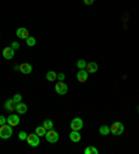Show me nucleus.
Wrapping results in <instances>:
<instances>
[{
  "mask_svg": "<svg viewBox=\"0 0 139 154\" xmlns=\"http://www.w3.org/2000/svg\"><path fill=\"white\" fill-rule=\"evenodd\" d=\"M3 124H7V118L3 117V115H0V125H3Z\"/></svg>",
  "mask_w": 139,
  "mask_h": 154,
  "instance_id": "obj_25",
  "label": "nucleus"
},
{
  "mask_svg": "<svg viewBox=\"0 0 139 154\" xmlns=\"http://www.w3.org/2000/svg\"><path fill=\"white\" fill-rule=\"evenodd\" d=\"M35 133L38 135V136H45L46 135V129L43 128V125H40V126H36V129H35Z\"/></svg>",
  "mask_w": 139,
  "mask_h": 154,
  "instance_id": "obj_19",
  "label": "nucleus"
},
{
  "mask_svg": "<svg viewBox=\"0 0 139 154\" xmlns=\"http://www.w3.org/2000/svg\"><path fill=\"white\" fill-rule=\"evenodd\" d=\"M64 78H65V75L63 74V72H60V74L57 75V79H58V81H64Z\"/></svg>",
  "mask_w": 139,
  "mask_h": 154,
  "instance_id": "obj_27",
  "label": "nucleus"
},
{
  "mask_svg": "<svg viewBox=\"0 0 139 154\" xmlns=\"http://www.w3.org/2000/svg\"><path fill=\"white\" fill-rule=\"evenodd\" d=\"M15 35H17L18 39H27L29 36V32H28V29L27 28H18L17 29V32H15Z\"/></svg>",
  "mask_w": 139,
  "mask_h": 154,
  "instance_id": "obj_11",
  "label": "nucleus"
},
{
  "mask_svg": "<svg viewBox=\"0 0 139 154\" xmlns=\"http://www.w3.org/2000/svg\"><path fill=\"white\" fill-rule=\"evenodd\" d=\"M70 128H71V131H81L84 128V121L79 117H77V118H74L70 122Z\"/></svg>",
  "mask_w": 139,
  "mask_h": 154,
  "instance_id": "obj_6",
  "label": "nucleus"
},
{
  "mask_svg": "<svg viewBox=\"0 0 139 154\" xmlns=\"http://www.w3.org/2000/svg\"><path fill=\"white\" fill-rule=\"evenodd\" d=\"M45 137H46V140L49 143H57L58 142V132L54 131V129H49V131H46Z\"/></svg>",
  "mask_w": 139,
  "mask_h": 154,
  "instance_id": "obj_3",
  "label": "nucleus"
},
{
  "mask_svg": "<svg viewBox=\"0 0 139 154\" xmlns=\"http://www.w3.org/2000/svg\"><path fill=\"white\" fill-rule=\"evenodd\" d=\"M20 71H21L22 74H25V75H28V74L32 72V65L29 64V63H24V64L20 65Z\"/></svg>",
  "mask_w": 139,
  "mask_h": 154,
  "instance_id": "obj_13",
  "label": "nucleus"
},
{
  "mask_svg": "<svg viewBox=\"0 0 139 154\" xmlns=\"http://www.w3.org/2000/svg\"><path fill=\"white\" fill-rule=\"evenodd\" d=\"M15 106H17V103L14 101V99H8V100L4 101V110L6 111H15Z\"/></svg>",
  "mask_w": 139,
  "mask_h": 154,
  "instance_id": "obj_8",
  "label": "nucleus"
},
{
  "mask_svg": "<svg viewBox=\"0 0 139 154\" xmlns=\"http://www.w3.org/2000/svg\"><path fill=\"white\" fill-rule=\"evenodd\" d=\"M46 79L49 81V82H54V81L57 79V74H56L54 71H49L46 74Z\"/></svg>",
  "mask_w": 139,
  "mask_h": 154,
  "instance_id": "obj_16",
  "label": "nucleus"
},
{
  "mask_svg": "<svg viewBox=\"0 0 139 154\" xmlns=\"http://www.w3.org/2000/svg\"><path fill=\"white\" fill-rule=\"evenodd\" d=\"M14 49L11 46H8V47H4L3 49V57L6 58V60H11V58L14 57Z\"/></svg>",
  "mask_w": 139,
  "mask_h": 154,
  "instance_id": "obj_9",
  "label": "nucleus"
},
{
  "mask_svg": "<svg viewBox=\"0 0 139 154\" xmlns=\"http://www.w3.org/2000/svg\"><path fill=\"white\" fill-rule=\"evenodd\" d=\"M27 143L31 147H38L40 144V136H38L36 133H31L27 136Z\"/></svg>",
  "mask_w": 139,
  "mask_h": 154,
  "instance_id": "obj_5",
  "label": "nucleus"
},
{
  "mask_svg": "<svg viewBox=\"0 0 139 154\" xmlns=\"http://www.w3.org/2000/svg\"><path fill=\"white\" fill-rule=\"evenodd\" d=\"M84 153L85 154H99V150H97L96 147L89 146V147H86L85 150H84Z\"/></svg>",
  "mask_w": 139,
  "mask_h": 154,
  "instance_id": "obj_18",
  "label": "nucleus"
},
{
  "mask_svg": "<svg viewBox=\"0 0 139 154\" xmlns=\"http://www.w3.org/2000/svg\"><path fill=\"white\" fill-rule=\"evenodd\" d=\"M97 63H95V61H92V63H86V67L85 69L88 71V74H95V72L97 71Z\"/></svg>",
  "mask_w": 139,
  "mask_h": 154,
  "instance_id": "obj_12",
  "label": "nucleus"
},
{
  "mask_svg": "<svg viewBox=\"0 0 139 154\" xmlns=\"http://www.w3.org/2000/svg\"><path fill=\"white\" fill-rule=\"evenodd\" d=\"M125 131V126L122 122H114L113 125L110 126V133H113L114 136H120V135H122Z\"/></svg>",
  "mask_w": 139,
  "mask_h": 154,
  "instance_id": "obj_2",
  "label": "nucleus"
},
{
  "mask_svg": "<svg viewBox=\"0 0 139 154\" xmlns=\"http://www.w3.org/2000/svg\"><path fill=\"white\" fill-rule=\"evenodd\" d=\"M13 99H14L15 103H20V101L22 100V96H21L20 93H17V94H14V97H13Z\"/></svg>",
  "mask_w": 139,
  "mask_h": 154,
  "instance_id": "obj_24",
  "label": "nucleus"
},
{
  "mask_svg": "<svg viewBox=\"0 0 139 154\" xmlns=\"http://www.w3.org/2000/svg\"><path fill=\"white\" fill-rule=\"evenodd\" d=\"M93 2H95V0H84V3H85L86 6H90V4H93Z\"/></svg>",
  "mask_w": 139,
  "mask_h": 154,
  "instance_id": "obj_28",
  "label": "nucleus"
},
{
  "mask_svg": "<svg viewBox=\"0 0 139 154\" xmlns=\"http://www.w3.org/2000/svg\"><path fill=\"white\" fill-rule=\"evenodd\" d=\"M7 124H8V125H11L13 128H14V126H17L18 124H20V117H18L17 114H10L7 117Z\"/></svg>",
  "mask_w": 139,
  "mask_h": 154,
  "instance_id": "obj_7",
  "label": "nucleus"
},
{
  "mask_svg": "<svg viewBox=\"0 0 139 154\" xmlns=\"http://www.w3.org/2000/svg\"><path fill=\"white\" fill-rule=\"evenodd\" d=\"M15 111H17L18 114H25V112L28 111V107H27V104L20 101V103H17V106H15Z\"/></svg>",
  "mask_w": 139,
  "mask_h": 154,
  "instance_id": "obj_15",
  "label": "nucleus"
},
{
  "mask_svg": "<svg viewBox=\"0 0 139 154\" xmlns=\"http://www.w3.org/2000/svg\"><path fill=\"white\" fill-rule=\"evenodd\" d=\"M25 42H27V45H28L29 47H32V46H35L36 45V39L33 38V36H28V38L25 39Z\"/></svg>",
  "mask_w": 139,
  "mask_h": 154,
  "instance_id": "obj_21",
  "label": "nucleus"
},
{
  "mask_svg": "<svg viewBox=\"0 0 139 154\" xmlns=\"http://www.w3.org/2000/svg\"><path fill=\"white\" fill-rule=\"evenodd\" d=\"M138 114H139V108H138Z\"/></svg>",
  "mask_w": 139,
  "mask_h": 154,
  "instance_id": "obj_30",
  "label": "nucleus"
},
{
  "mask_svg": "<svg viewBox=\"0 0 139 154\" xmlns=\"http://www.w3.org/2000/svg\"><path fill=\"white\" fill-rule=\"evenodd\" d=\"M88 76H89V74H88L86 69H79L78 74H77V79H78L79 82H82V83L88 81Z\"/></svg>",
  "mask_w": 139,
  "mask_h": 154,
  "instance_id": "obj_10",
  "label": "nucleus"
},
{
  "mask_svg": "<svg viewBox=\"0 0 139 154\" xmlns=\"http://www.w3.org/2000/svg\"><path fill=\"white\" fill-rule=\"evenodd\" d=\"M77 67H78V69H85V67H86V61L85 60H78L77 61Z\"/></svg>",
  "mask_w": 139,
  "mask_h": 154,
  "instance_id": "obj_22",
  "label": "nucleus"
},
{
  "mask_svg": "<svg viewBox=\"0 0 139 154\" xmlns=\"http://www.w3.org/2000/svg\"><path fill=\"white\" fill-rule=\"evenodd\" d=\"M70 140L74 142V143H79V142H81V133H79V131H71V133H70Z\"/></svg>",
  "mask_w": 139,
  "mask_h": 154,
  "instance_id": "obj_14",
  "label": "nucleus"
},
{
  "mask_svg": "<svg viewBox=\"0 0 139 154\" xmlns=\"http://www.w3.org/2000/svg\"><path fill=\"white\" fill-rule=\"evenodd\" d=\"M54 89H56V93L57 94L64 96V94H67V92H68V85L64 82V81H58V82L56 83V86H54Z\"/></svg>",
  "mask_w": 139,
  "mask_h": 154,
  "instance_id": "obj_4",
  "label": "nucleus"
},
{
  "mask_svg": "<svg viewBox=\"0 0 139 154\" xmlns=\"http://www.w3.org/2000/svg\"><path fill=\"white\" fill-rule=\"evenodd\" d=\"M13 69H15V71H20V65H14V67H13Z\"/></svg>",
  "mask_w": 139,
  "mask_h": 154,
  "instance_id": "obj_29",
  "label": "nucleus"
},
{
  "mask_svg": "<svg viewBox=\"0 0 139 154\" xmlns=\"http://www.w3.org/2000/svg\"><path fill=\"white\" fill-rule=\"evenodd\" d=\"M13 136V126L8 124H3L0 125V137L3 140H7Z\"/></svg>",
  "mask_w": 139,
  "mask_h": 154,
  "instance_id": "obj_1",
  "label": "nucleus"
},
{
  "mask_svg": "<svg viewBox=\"0 0 139 154\" xmlns=\"http://www.w3.org/2000/svg\"><path fill=\"white\" fill-rule=\"evenodd\" d=\"M11 47H13L14 50H17L18 47H20V43H18V42H13V43H11Z\"/></svg>",
  "mask_w": 139,
  "mask_h": 154,
  "instance_id": "obj_26",
  "label": "nucleus"
},
{
  "mask_svg": "<svg viewBox=\"0 0 139 154\" xmlns=\"http://www.w3.org/2000/svg\"><path fill=\"white\" fill-rule=\"evenodd\" d=\"M43 128L46 129V131H49V129H53V121H50V119H45V121H43Z\"/></svg>",
  "mask_w": 139,
  "mask_h": 154,
  "instance_id": "obj_20",
  "label": "nucleus"
},
{
  "mask_svg": "<svg viewBox=\"0 0 139 154\" xmlns=\"http://www.w3.org/2000/svg\"><path fill=\"white\" fill-rule=\"evenodd\" d=\"M99 132H100V135L106 136V135H109V133H110V126H109V125H102L99 128Z\"/></svg>",
  "mask_w": 139,
  "mask_h": 154,
  "instance_id": "obj_17",
  "label": "nucleus"
},
{
  "mask_svg": "<svg viewBox=\"0 0 139 154\" xmlns=\"http://www.w3.org/2000/svg\"><path fill=\"white\" fill-rule=\"evenodd\" d=\"M27 136H28V135H27V132H25V131H22V132L18 133V139H20V140H25V139H27Z\"/></svg>",
  "mask_w": 139,
  "mask_h": 154,
  "instance_id": "obj_23",
  "label": "nucleus"
}]
</instances>
